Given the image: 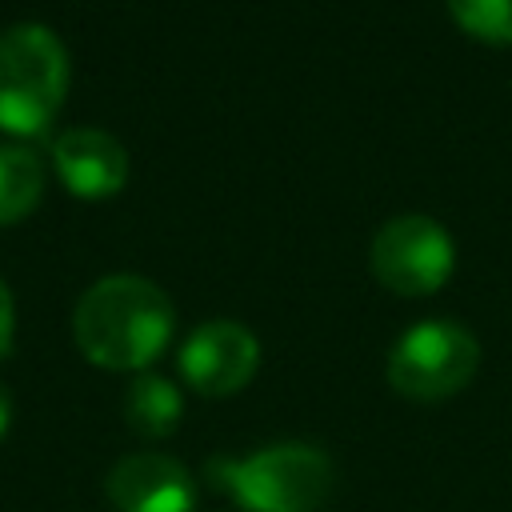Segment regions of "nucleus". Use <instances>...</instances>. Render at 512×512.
Masks as SVG:
<instances>
[{
	"instance_id": "2",
	"label": "nucleus",
	"mask_w": 512,
	"mask_h": 512,
	"mask_svg": "<svg viewBox=\"0 0 512 512\" xmlns=\"http://www.w3.org/2000/svg\"><path fill=\"white\" fill-rule=\"evenodd\" d=\"M208 480L244 512H320L336 492L332 460L312 444H272L208 460Z\"/></svg>"
},
{
	"instance_id": "11",
	"label": "nucleus",
	"mask_w": 512,
	"mask_h": 512,
	"mask_svg": "<svg viewBox=\"0 0 512 512\" xmlns=\"http://www.w3.org/2000/svg\"><path fill=\"white\" fill-rule=\"evenodd\" d=\"M452 20L484 44H512V0H448Z\"/></svg>"
},
{
	"instance_id": "13",
	"label": "nucleus",
	"mask_w": 512,
	"mask_h": 512,
	"mask_svg": "<svg viewBox=\"0 0 512 512\" xmlns=\"http://www.w3.org/2000/svg\"><path fill=\"white\" fill-rule=\"evenodd\" d=\"M8 424H12V396H8V388L0 384V436L8 432Z\"/></svg>"
},
{
	"instance_id": "12",
	"label": "nucleus",
	"mask_w": 512,
	"mask_h": 512,
	"mask_svg": "<svg viewBox=\"0 0 512 512\" xmlns=\"http://www.w3.org/2000/svg\"><path fill=\"white\" fill-rule=\"evenodd\" d=\"M12 336H16V304H12V292L0 276V356H8Z\"/></svg>"
},
{
	"instance_id": "1",
	"label": "nucleus",
	"mask_w": 512,
	"mask_h": 512,
	"mask_svg": "<svg viewBox=\"0 0 512 512\" xmlns=\"http://www.w3.org/2000/svg\"><path fill=\"white\" fill-rule=\"evenodd\" d=\"M172 324L176 312L164 288L128 272L96 280L72 312V332L80 352L112 372L148 368L168 348Z\"/></svg>"
},
{
	"instance_id": "6",
	"label": "nucleus",
	"mask_w": 512,
	"mask_h": 512,
	"mask_svg": "<svg viewBox=\"0 0 512 512\" xmlns=\"http://www.w3.org/2000/svg\"><path fill=\"white\" fill-rule=\"evenodd\" d=\"M256 364H260V344L236 320H208L180 348V376L200 396L240 392L256 376Z\"/></svg>"
},
{
	"instance_id": "5",
	"label": "nucleus",
	"mask_w": 512,
	"mask_h": 512,
	"mask_svg": "<svg viewBox=\"0 0 512 512\" xmlns=\"http://www.w3.org/2000/svg\"><path fill=\"white\" fill-rule=\"evenodd\" d=\"M368 264H372V276L388 292H396V296H428L452 276L456 244L432 216L408 212V216H392L372 236Z\"/></svg>"
},
{
	"instance_id": "3",
	"label": "nucleus",
	"mask_w": 512,
	"mask_h": 512,
	"mask_svg": "<svg viewBox=\"0 0 512 512\" xmlns=\"http://www.w3.org/2000/svg\"><path fill=\"white\" fill-rule=\"evenodd\" d=\"M68 96V52L44 24L0 32V132L40 136Z\"/></svg>"
},
{
	"instance_id": "8",
	"label": "nucleus",
	"mask_w": 512,
	"mask_h": 512,
	"mask_svg": "<svg viewBox=\"0 0 512 512\" xmlns=\"http://www.w3.org/2000/svg\"><path fill=\"white\" fill-rule=\"evenodd\" d=\"M108 500L116 512H192L196 492L180 460L140 452L108 472Z\"/></svg>"
},
{
	"instance_id": "7",
	"label": "nucleus",
	"mask_w": 512,
	"mask_h": 512,
	"mask_svg": "<svg viewBox=\"0 0 512 512\" xmlns=\"http://www.w3.org/2000/svg\"><path fill=\"white\" fill-rule=\"evenodd\" d=\"M52 168L80 200H108L128 180V152L104 128H68L52 140Z\"/></svg>"
},
{
	"instance_id": "9",
	"label": "nucleus",
	"mask_w": 512,
	"mask_h": 512,
	"mask_svg": "<svg viewBox=\"0 0 512 512\" xmlns=\"http://www.w3.org/2000/svg\"><path fill=\"white\" fill-rule=\"evenodd\" d=\"M184 416V400L176 392L172 380L156 376V372H140L132 384H128V396H124V420L132 432L140 436H168Z\"/></svg>"
},
{
	"instance_id": "10",
	"label": "nucleus",
	"mask_w": 512,
	"mask_h": 512,
	"mask_svg": "<svg viewBox=\"0 0 512 512\" xmlns=\"http://www.w3.org/2000/svg\"><path fill=\"white\" fill-rule=\"evenodd\" d=\"M44 192V164L24 144H0V224L24 220Z\"/></svg>"
},
{
	"instance_id": "4",
	"label": "nucleus",
	"mask_w": 512,
	"mask_h": 512,
	"mask_svg": "<svg viewBox=\"0 0 512 512\" xmlns=\"http://www.w3.org/2000/svg\"><path fill=\"white\" fill-rule=\"evenodd\" d=\"M480 368V344L452 320L412 324L388 352V384L420 404L456 396Z\"/></svg>"
}]
</instances>
